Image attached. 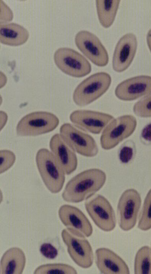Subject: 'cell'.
<instances>
[{
	"label": "cell",
	"mask_w": 151,
	"mask_h": 274,
	"mask_svg": "<svg viewBox=\"0 0 151 274\" xmlns=\"http://www.w3.org/2000/svg\"><path fill=\"white\" fill-rule=\"evenodd\" d=\"M106 178L105 172L100 169L84 170L68 181L62 197L69 203H79L87 200L103 186Z\"/></svg>",
	"instance_id": "1"
},
{
	"label": "cell",
	"mask_w": 151,
	"mask_h": 274,
	"mask_svg": "<svg viewBox=\"0 0 151 274\" xmlns=\"http://www.w3.org/2000/svg\"><path fill=\"white\" fill-rule=\"evenodd\" d=\"M36 165L43 183L52 193L61 191L65 181V173L52 152L39 149L35 157Z\"/></svg>",
	"instance_id": "2"
},
{
	"label": "cell",
	"mask_w": 151,
	"mask_h": 274,
	"mask_svg": "<svg viewBox=\"0 0 151 274\" xmlns=\"http://www.w3.org/2000/svg\"><path fill=\"white\" fill-rule=\"evenodd\" d=\"M111 77L106 72L94 73L80 83L74 90L73 99L78 106H86L98 99L109 89Z\"/></svg>",
	"instance_id": "3"
},
{
	"label": "cell",
	"mask_w": 151,
	"mask_h": 274,
	"mask_svg": "<svg viewBox=\"0 0 151 274\" xmlns=\"http://www.w3.org/2000/svg\"><path fill=\"white\" fill-rule=\"evenodd\" d=\"M59 119L54 114L37 111L30 113L18 122L16 134L21 137L36 136L51 132L59 125Z\"/></svg>",
	"instance_id": "4"
},
{
	"label": "cell",
	"mask_w": 151,
	"mask_h": 274,
	"mask_svg": "<svg viewBox=\"0 0 151 274\" xmlns=\"http://www.w3.org/2000/svg\"><path fill=\"white\" fill-rule=\"evenodd\" d=\"M137 127L135 117L125 115L113 119L104 129L100 137L101 147L109 150L134 133Z\"/></svg>",
	"instance_id": "5"
},
{
	"label": "cell",
	"mask_w": 151,
	"mask_h": 274,
	"mask_svg": "<svg viewBox=\"0 0 151 274\" xmlns=\"http://www.w3.org/2000/svg\"><path fill=\"white\" fill-rule=\"evenodd\" d=\"M54 60L60 70L74 77H84L91 71L89 61L81 54L70 48H58L54 53Z\"/></svg>",
	"instance_id": "6"
},
{
	"label": "cell",
	"mask_w": 151,
	"mask_h": 274,
	"mask_svg": "<svg viewBox=\"0 0 151 274\" xmlns=\"http://www.w3.org/2000/svg\"><path fill=\"white\" fill-rule=\"evenodd\" d=\"M60 133L63 140L75 152L86 157H93L97 154V144L89 135L70 123L63 124L60 127Z\"/></svg>",
	"instance_id": "7"
},
{
	"label": "cell",
	"mask_w": 151,
	"mask_h": 274,
	"mask_svg": "<svg viewBox=\"0 0 151 274\" xmlns=\"http://www.w3.org/2000/svg\"><path fill=\"white\" fill-rule=\"evenodd\" d=\"M142 204L139 193L133 188L124 191L117 205L118 224L125 231L133 229L136 225Z\"/></svg>",
	"instance_id": "8"
},
{
	"label": "cell",
	"mask_w": 151,
	"mask_h": 274,
	"mask_svg": "<svg viewBox=\"0 0 151 274\" xmlns=\"http://www.w3.org/2000/svg\"><path fill=\"white\" fill-rule=\"evenodd\" d=\"M85 209L94 223L101 230L110 232L116 225L114 210L109 201L98 194L84 203Z\"/></svg>",
	"instance_id": "9"
},
{
	"label": "cell",
	"mask_w": 151,
	"mask_h": 274,
	"mask_svg": "<svg viewBox=\"0 0 151 274\" xmlns=\"http://www.w3.org/2000/svg\"><path fill=\"white\" fill-rule=\"evenodd\" d=\"M63 242L72 260L83 269L91 267L94 261V254L89 242L85 237L78 236L67 229L61 232Z\"/></svg>",
	"instance_id": "10"
},
{
	"label": "cell",
	"mask_w": 151,
	"mask_h": 274,
	"mask_svg": "<svg viewBox=\"0 0 151 274\" xmlns=\"http://www.w3.org/2000/svg\"><path fill=\"white\" fill-rule=\"evenodd\" d=\"M75 41L78 49L94 65L99 67L107 65L108 52L96 35L87 30H81L76 35Z\"/></svg>",
	"instance_id": "11"
},
{
	"label": "cell",
	"mask_w": 151,
	"mask_h": 274,
	"mask_svg": "<svg viewBox=\"0 0 151 274\" xmlns=\"http://www.w3.org/2000/svg\"><path fill=\"white\" fill-rule=\"evenodd\" d=\"M59 217L70 232L78 236L90 237L92 226L85 214L78 208L69 204L62 205L58 210Z\"/></svg>",
	"instance_id": "12"
},
{
	"label": "cell",
	"mask_w": 151,
	"mask_h": 274,
	"mask_svg": "<svg viewBox=\"0 0 151 274\" xmlns=\"http://www.w3.org/2000/svg\"><path fill=\"white\" fill-rule=\"evenodd\" d=\"M113 119L108 114L85 110L74 111L70 116L75 126L93 134L100 133Z\"/></svg>",
	"instance_id": "13"
},
{
	"label": "cell",
	"mask_w": 151,
	"mask_h": 274,
	"mask_svg": "<svg viewBox=\"0 0 151 274\" xmlns=\"http://www.w3.org/2000/svg\"><path fill=\"white\" fill-rule=\"evenodd\" d=\"M151 94V76L140 75L127 79L115 88V95L119 99L130 101Z\"/></svg>",
	"instance_id": "14"
},
{
	"label": "cell",
	"mask_w": 151,
	"mask_h": 274,
	"mask_svg": "<svg viewBox=\"0 0 151 274\" xmlns=\"http://www.w3.org/2000/svg\"><path fill=\"white\" fill-rule=\"evenodd\" d=\"M138 41L135 34L128 33L117 43L112 58V68L118 73L125 71L131 64L136 53Z\"/></svg>",
	"instance_id": "15"
},
{
	"label": "cell",
	"mask_w": 151,
	"mask_h": 274,
	"mask_svg": "<svg viewBox=\"0 0 151 274\" xmlns=\"http://www.w3.org/2000/svg\"><path fill=\"white\" fill-rule=\"evenodd\" d=\"M95 264L101 274H130L129 267L125 261L108 248H100L95 251Z\"/></svg>",
	"instance_id": "16"
},
{
	"label": "cell",
	"mask_w": 151,
	"mask_h": 274,
	"mask_svg": "<svg viewBox=\"0 0 151 274\" xmlns=\"http://www.w3.org/2000/svg\"><path fill=\"white\" fill-rule=\"evenodd\" d=\"M49 146L66 174L70 175L76 170L77 166L76 155L60 134H56L52 136Z\"/></svg>",
	"instance_id": "17"
},
{
	"label": "cell",
	"mask_w": 151,
	"mask_h": 274,
	"mask_svg": "<svg viewBox=\"0 0 151 274\" xmlns=\"http://www.w3.org/2000/svg\"><path fill=\"white\" fill-rule=\"evenodd\" d=\"M24 252L18 247H12L2 255L0 263L1 274H21L26 264Z\"/></svg>",
	"instance_id": "18"
},
{
	"label": "cell",
	"mask_w": 151,
	"mask_h": 274,
	"mask_svg": "<svg viewBox=\"0 0 151 274\" xmlns=\"http://www.w3.org/2000/svg\"><path fill=\"white\" fill-rule=\"evenodd\" d=\"M28 30L16 23H3L0 24V41L1 43L12 46L24 44L28 39Z\"/></svg>",
	"instance_id": "19"
},
{
	"label": "cell",
	"mask_w": 151,
	"mask_h": 274,
	"mask_svg": "<svg viewBox=\"0 0 151 274\" xmlns=\"http://www.w3.org/2000/svg\"><path fill=\"white\" fill-rule=\"evenodd\" d=\"M95 1L100 23L104 28L110 27L115 19L120 0H97Z\"/></svg>",
	"instance_id": "20"
},
{
	"label": "cell",
	"mask_w": 151,
	"mask_h": 274,
	"mask_svg": "<svg viewBox=\"0 0 151 274\" xmlns=\"http://www.w3.org/2000/svg\"><path fill=\"white\" fill-rule=\"evenodd\" d=\"M135 274H151V248L145 246L139 249L134 261Z\"/></svg>",
	"instance_id": "21"
},
{
	"label": "cell",
	"mask_w": 151,
	"mask_h": 274,
	"mask_svg": "<svg viewBox=\"0 0 151 274\" xmlns=\"http://www.w3.org/2000/svg\"><path fill=\"white\" fill-rule=\"evenodd\" d=\"M36 274H76V270L66 264H47L38 267L34 271Z\"/></svg>",
	"instance_id": "22"
},
{
	"label": "cell",
	"mask_w": 151,
	"mask_h": 274,
	"mask_svg": "<svg viewBox=\"0 0 151 274\" xmlns=\"http://www.w3.org/2000/svg\"><path fill=\"white\" fill-rule=\"evenodd\" d=\"M138 228L143 231L151 229V188L147 193L140 214Z\"/></svg>",
	"instance_id": "23"
},
{
	"label": "cell",
	"mask_w": 151,
	"mask_h": 274,
	"mask_svg": "<svg viewBox=\"0 0 151 274\" xmlns=\"http://www.w3.org/2000/svg\"><path fill=\"white\" fill-rule=\"evenodd\" d=\"M134 114L141 118L151 117V94L137 102L133 107Z\"/></svg>",
	"instance_id": "24"
},
{
	"label": "cell",
	"mask_w": 151,
	"mask_h": 274,
	"mask_svg": "<svg viewBox=\"0 0 151 274\" xmlns=\"http://www.w3.org/2000/svg\"><path fill=\"white\" fill-rule=\"evenodd\" d=\"M0 173L2 174L10 169L16 160L15 154L11 150L2 149L0 151Z\"/></svg>",
	"instance_id": "25"
},
{
	"label": "cell",
	"mask_w": 151,
	"mask_h": 274,
	"mask_svg": "<svg viewBox=\"0 0 151 274\" xmlns=\"http://www.w3.org/2000/svg\"><path fill=\"white\" fill-rule=\"evenodd\" d=\"M135 146L132 142L127 141L121 146L119 152V157L121 162L127 163L133 156Z\"/></svg>",
	"instance_id": "26"
},
{
	"label": "cell",
	"mask_w": 151,
	"mask_h": 274,
	"mask_svg": "<svg viewBox=\"0 0 151 274\" xmlns=\"http://www.w3.org/2000/svg\"><path fill=\"white\" fill-rule=\"evenodd\" d=\"M41 254L45 258L48 259H54L58 256L57 249L50 243H43L40 248Z\"/></svg>",
	"instance_id": "27"
},
{
	"label": "cell",
	"mask_w": 151,
	"mask_h": 274,
	"mask_svg": "<svg viewBox=\"0 0 151 274\" xmlns=\"http://www.w3.org/2000/svg\"><path fill=\"white\" fill-rule=\"evenodd\" d=\"M141 138L144 143H151V123L147 125L143 129Z\"/></svg>",
	"instance_id": "28"
},
{
	"label": "cell",
	"mask_w": 151,
	"mask_h": 274,
	"mask_svg": "<svg viewBox=\"0 0 151 274\" xmlns=\"http://www.w3.org/2000/svg\"><path fill=\"white\" fill-rule=\"evenodd\" d=\"M7 115L2 111L0 114V129L2 130L7 122Z\"/></svg>",
	"instance_id": "29"
},
{
	"label": "cell",
	"mask_w": 151,
	"mask_h": 274,
	"mask_svg": "<svg viewBox=\"0 0 151 274\" xmlns=\"http://www.w3.org/2000/svg\"><path fill=\"white\" fill-rule=\"evenodd\" d=\"M147 43L151 52V28L148 31L146 36Z\"/></svg>",
	"instance_id": "30"
}]
</instances>
